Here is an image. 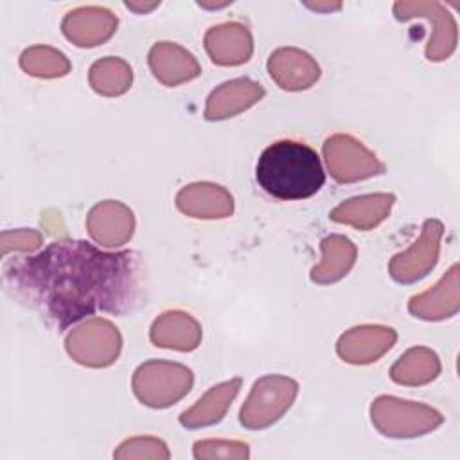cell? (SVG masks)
<instances>
[{
  "mask_svg": "<svg viewBox=\"0 0 460 460\" xmlns=\"http://www.w3.org/2000/svg\"><path fill=\"white\" fill-rule=\"evenodd\" d=\"M456 271H458V264H453L447 275L442 277L435 288H431L422 295L411 296L408 305L410 313L424 320H442L455 314L458 309V304L446 302V296L456 293V286H458Z\"/></svg>",
  "mask_w": 460,
  "mask_h": 460,
  "instance_id": "obj_21",
  "label": "cell"
},
{
  "mask_svg": "<svg viewBox=\"0 0 460 460\" xmlns=\"http://www.w3.org/2000/svg\"><path fill=\"white\" fill-rule=\"evenodd\" d=\"M2 282L13 298L59 331L95 313L126 314L144 295L137 252H102L74 239L54 241L36 255L5 261Z\"/></svg>",
  "mask_w": 460,
  "mask_h": 460,
  "instance_id": "obj_1",
  "label": "cell"
},
{
  "mask_svg": "<svg viewBox=\"0 0 460 460\" xmlns=\"http://www.w3.org/2000/svg\"><path fill=\"white\" fill-rule=\"evenodd\" d=\"M259 187L282 201L314 196L325 183L318 153L296 140H277L259 156L255 165Z\"/></svg>",
  "mask_w": 460,
  "mask_h": 460,
  "instance_id": "obj_2",
  "label": "cell"
},
{
  "mask_svg": "<svg viewBox=\"0 0 460 460\" xmlns=\"http://www.w3.org/2000/svg\"><path fill=\"white\" fill-rule=\"evenodd\" d=\"M372 424L386 437L408 438L424 435L442 424V415L424 404L381 395L370 408Z\"/></svg>",
  "mask_w": 460,
  "mask_h": 460,
  "instance_id": "obj_3",
  "label": "cell"
},
{
  "mask_svg": "<svg viewBox=\"0 0 460 460\" xmlns=\"http://www.w3.org/2000/svg\"><path fill=\"white\" fill-rule=\"evenodd\" d=\"M394 201V194H365L343 201L329 214V217L336 223H347L359 230H370L388 216Z\"/></svg>",
  "mask_w": 460,
  "mask_h": 460,
  "instance_id": "obj_18",
  "label": "cell"
},
{
  "mask_svg": "<svg viewBox=\"0 0 460 460\" xmlns=\"http://www.w3.org/2000/svg\"><path fill=\"white\" fill-rule=\"evenodd\" d=\"M41 246V235L36 230H14L2 234V255H7L9 250L32 252Z\"/></svg>",
  "mask_w": 460,
  "mask_h": 460,
  "instance_id": "obj_27",
  "label": "cell"
},
{
  "mask_svg": "<svg viewBox=\"0 0 460 460\" xmlns=\"http://www.w3.org/2000/svg\"><path fill=\"white\" fill-rule=\"evenodd\" d=\"M442 230L444 228L440 221L428 219L422 226L420 237L406 252L392 257L388 266L392 279L402 284L422 279L437 262Z\"/></svg>",
  "mask_w": 460,
  "mask_h": 460,
  "instance_id": "obj_7",
  "label": "cell"
},
{
  "mask_svg": "<svg viewBox=\"0 0 460 460\" xmlns=\"http://www.w3.org/2000/svg\"><path fill=\"white\" fill-rule=\"evenodd\" d=\"M241 383V377H234L212 386L192 408L181 411L180 424L189 429L217 424L225 417L232 399L237 395Z\"/></svg>",
  "mask_w": 460,
  "mask_h": 460,
  "instance_id": "obj_17",
  "label": "cell"
},
{
  "mask_svg": "<svg viewBox=\"0 0 460 460\" xmlns=\"http://www.w3.org/2000/svg\"><path fill=\"white\" fill-rule=\"evenodd\" d=\"M192 386V372L169 361H147L133 376V392L142 404L167 408L180 401Z\"/></svg>",
  "mask_w": 460,
  "mask_h": 460,
  "instance_id": "obj_4",
  "label": "cell"
},
{
  "mask_svg": "<svg viewBox=\"0 0 460 460\" xmlns=\"http://www.w3.org/2000/svg\"><path fill=\"white\" fill-rule=\"evenodd\" d=\"M66 338L86 341L92 345L77 347L68 350V354L81 365L86 367H108L111 365L120 352V334L117 327H113L106 320H90L88 323L74 329Z\"/></svg>",
  "mask_w": 460,
  "mask_h": 460,
  "instance_id": "obj_8",
  "label": "cell"
},
{
  "mask_svg": "<svg viewBox=\"0 0 460 460\" xmlns=\"http://www.w3.org/2000/svg\"><path fill=\"white\" fill-rule=\"evenodd\" d=\"M149 66L153 75L167 86H176L183 81H190L199 75L201 68L194 56L185 49L162 41L149 50Z\"/></svg>",
  "mask_w": 460,
  "mask_h": 460,
  "instance_id": "obj_15",
  "label": "cell"
},
{
  "mask_svg": "<svg viewBox=\"0 0 460 460\" xmlns=\"http://www.w3.org/2000/svg\"><path fill=\"white\" fill-rule=\"evenodd\" d=\"M113 458H169V449L164 440L153 437H133L119 446Z\"/></svg>",
  "mask_w": 460,
  "mask_h": 460,
  "instance_id": "obj_25",
  "label": "cell"
},
{
  "mask_svg": "<svg viewBox=\"0 0 460 460\" xmlns=\"http://www.w3.org/2000/svg\"><path fill=\"white\" fill-rule=\"evenodd\" d=\"M117 27V18L99 7L70 11L63 20V32L79 47H93L108 40Z\"/></svg>",
  "mask_w": 460,
  "mask_h": 460,
  "instance_id": "obj_12",
  "label": "cell"
},
{
  "mask_svg": "<svg viewBox=\"0 0 460 460\" xmlns=\"http://www.w3.org/2000/svg\"><path fill=\"white\" fill-rule=\"evenodd\" d=\"M395 331L383 325H361L347 331L338 340V354L343 361L365 365L377 361L395 343Z\"/></svg>",
  "mask_w": 460,
  "mask_h": 460,
  "instance_id": "obj_9",
  "label": "cell"
},
{
  "mask_svg": "<svg viewBox=\"0 0 460 460\" xmlns=\"http://www.w3.org/2000/svg\"><path fill=\"white\" fill-rule=\"evenodd\" d=\"M20 66L36 77H59L70 70V63L65 54L50 47H31L23 50Z\"/></svg>",
  "mask_w": 460,
  "mask_h": 460,
  "instance_id": "obj_24",
  "label": "cell"
},
{
  "mask_svg": "<svg viewBox=\"0 0 460 460\" xmlns=\"http://www.w3.org/2000/svg\"><path fill=\"white\" fill-rule=\"evenodd\" d=\"M438 372L437 354L426 347H413L392 367L390 377L399 385H424L433 381Z\"/></svg>",
  "mask_w": 460,
  "mask_h": 460,
  "instance_id": "obj_22",
  "label": "cell"
},
{
  "mask_svg": "<svg viewBox=\"0 0 460 460\" xmlns=\"http://www.w3.org/2000/svg\"><path fill=\"white\" fill-rule=\"evenodd\" d=\"M201 340L199 323L181 311L164 313L155 320L151 327V341L156 347L176 349V350H192Z\"/></svg>",
  "mask_w": 460,
  "mask_h": 460,
  "instance_id": "obj_19",
  "label": "cell"
},
{
  "mask_svg": "<svg viewBox=\"0 0 460 460\" xmlns=\"http://www.w3.org/2000/svg\"><path fill=\"white\" fill-rule=\"evenodd\" d=\"M131 66L117 58L99 59L90 68V84L101 95H120L131 86Z\"/></svg>",
  "mask_w": 460,
  "mask_h": 460,
  "instance_id": "obj_23",
  "label": "cell"
},
{
  "mask_svg": "<svg viewBox=\"0 0 460 460\" xmlns=\"http://www.w3.org/2000/svg\"><path fill=\"white\" fill-rule=\"evenodd\" d=\"M176 207L190 217H226L234 210L232 196L214 183H192L176 196Z\"/></svg>",
  "mask_w": 460,
  "mask_h": 460,
  "instance_id": "obj_13",
  "label": "cell"
},
{
  "mask_svg": "<svg viewBox=\"0 0 460 460\" xmlns=\"http://www.w3.org/2000/svg\"><path fill=\"white\" fill-rule=\"evenodd\" d=\"M262 97H264V88L246 77L223 83L217 90L210 93L205 108V117L208 120H221L226 117H234L239 111L253 106Z\"/></svg>",
  "mask_w": 460,
  "mask_h": 460,
  "instance_id": "obj_16",
  "label": "cell"
},
{
  "mask_svg": "<svg viewBox=\"0 0 460 460\" xmlns=\"http://www.w3.org/2000/svg\"><path fill=\"white\" fill-rule=\"evenodd\" d=\"M298 383L284 376H266L253 383L244 401L239 422L248 429H262L277 422L293 404Z\"/></svg>",
  "mask_w": 460,
  "mask_h": 460,
  "instance_id": "obj_5",
  "label": "cell"
},
{
  "mask_svg": "<svg viewBox=\"0 0 460 460\" xmlns=\"http://www.w3.org/2000/svg\"><path fill=\"white\" fill-rule=\"evenodd\" d=\"M194 458H248V446L237 440H221V438H207L198 440L194 444Z\"/></svg>",
  "mask_w": 460,
  "mask_h": 460,
  "instance_id": "obj_26",
  "label": "cell"
},
{
  "mask_svg": "<svg viewBox=\"0 0 460 460\" xmlns=\"http://www.w3.org/2000/svg\"><path fill=\"white\" fill-rule=\"evenodd\" d=\"M86 226L93 241L113 248L124 244L133 235L135 217L126 205L108 199L90 210Z\"/></svg>",
  "mask_w": 460,
  "mask_h": 460,
  "instance_id": "obj_10",
  "label": "cell"
},
{
  "mask_svg": "<svg viewBox=\"0 0 460 460\" xmlns=\"http://www.w3.org/2000/svg\"><path fill=\"white\" fill-rule=\"evenodd\" d=\"M323 259L311 270V280L316 284H331L343 279L356 261V246L343 235H327L320 243Z\"/></svg>",
  "mask_w": 460,
  "mask_h": 460,
  "instance_id": "obj_20",
  "label": "cell"
},
{
  "mask_svg": "<svg viewBox=\"0 0 460 460\" xmlns=\"http://www.w3.org/2000/svg\"><path fill=\"white\" fill-rule=\"evenodd\" d=\"M268 70L284 90H305L320 77V66L307 52L298 49L275 50L270 56Z\"/></svg>",
  "mask_w": 460,
  "mask_h": 460,
  "instance_id": "obj_11",
  "label": "cell"
},
{
  "mask_svg": "<svg viewBox=\"0 0 460 460\" xmlns=\"http://www.w3.org/2000/svg\"><path fill=\"white\" fill-rule=\"evenodd\" d=\"M327 167L336 181L349 183L385 172V165L350 135H332L323 144Z\"/></svg>",
  "mask_w": 460,
  "mask_h": 460,
  "instance_id": "obj_6",
  "label": "cell"
},
{
  "mask_svg": "<svg viewBox=\"0 0 460 460\" xmlns=\"http://www.w3.org/2000/svg\"><path fill=\"white\" fill-rule=\"evenodd\" d=\"M205 49L217 65L232 66L246 63L252 56V36L241 23H225L212 27L205 34Z\"/></svg>",
  "mask_w": 460,
  "mask_h": 460,
  "instance_id": "obj_14",
  "label": "cell"
}]
</instances>
